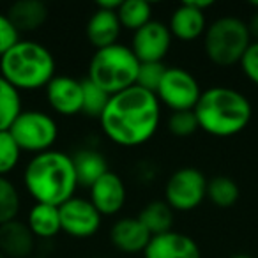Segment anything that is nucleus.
<instances>
[{
  "label": "nucleus",
  "mask_w": 258,
  "mask_h": 258,
  "mask_svg": "<svg viewBox=\"0 0 258 258\" xmlns=\"http://www.w3.org/2000/svg\"><path fill=\"white\" fill-rule=\"evenodd\" d=\"M193 111L198 127L216 138H230L242 133L253 115L249 99L242 92L223 85L202 90Z\"/></svg>",
  "instance_id": "3"
},
{
  "label": "nucleus",
  "mask_w": 258,
  "mask_h": 258,
  "mask_svg": "<svg viewBox=\"0 0 258 258\" xmlns=\"http://www.w3.org/2000/svg\"><path fill=\"white\" fill-rule=\"evenodd\" d=\"M99 122L104 137L115 145L125 149L140 147L158 131L161 103L156 94L135 85L110 96Z\"/></svg>",
  "instance_id": "1"
},
{
  "label": "nucleus",
  "mask_w": 258,
  "mask_h": 258,
  "mask_svg": "<svg viewBox=\"0 0 258 258\" xmlns=\"http://www.w3.org/2000/svg\"><path fill=\"white\" fill-rule=\"evenodd\" d=\"M30 258H48V256H30Z\"/></svg>",
  "instance_id": "37"
},
{
  "label": "nucleus",
  "mask_w": 258,
  "mask_h": 258,
  "mask_svg": "<svg viewBox=\"0 0 258 258\" xmlns=\"http://www.w3.org/2000/svg\"><path fill=\"white\" fill-rule=\"evenodd\" d=\"M22 111L23 108L20 92L0 76V133L9 131Z\"/></svg>",
  "instance_id": "24"
},
{
  "label": "nucleus",
  "mask_w": 258,
  "mask_h": 258,
  "mask_svg": "<svg viewBox=\"0 0 258 258\" xmlns=\"http://www.w3.org/2000/svg\"><path fill=\"white\" fill-rule=\"evenodd\" d=\"M207 200V179L195 166L179 168L165 184V202L173 212H191Z\"/></svg>",
  "instance_id": "8"
},
{
  "label": "nucleus",
  "mask_w": 258,
  "mask_h": 258,
  "mask_svg": "<svg viewBox=\"0 0 258 258\" xmlns=\"http://www.w3.org/2000/svg\"><path fill=\"white\" fill-rule=\"evenodd\" d=\"M9 133L22 152H32L36 156L51 151L58 138V125L50 113L41 110H23L11 125Z\"/></svg>",
  "instance_id": "7"
},
{
  "label": "nucleus",
  "mask_w": 258,
  "mask_h": 258,
  "mask_svg": "<svg viewBox=\"0 0 258 258\" xmlns=\"http://www.w3.org/2000/svg\"><path fill=\"white\" fill-rule=\"evenodd\" d=\"M62 232L75 239H89L96 235L103 221L92 202L82 197H73L58 207Z\"/></svg>",
  "instance_id": "10"
},
{
  "label": "nucleus",
  "mask_w": 258,
  "mask_h": 258,
  "mask_svg": "<svg viewBox=\"0 0 258 258\" xmlns=\"http://www.w3.org/2000/svg\"><path fill=\"white\" fill-rule=\"evenodd\" d=\"M166 73V66L163 62H144L140 64L137 76V87L156 94L163 82V76Z\"/></svg>",
  "instance_id": "29"
},
{
  "label": "nucleus",
  "mask_w": 258,
  "mask_h": 258,
  "mask_svg": "<svg viewBox=\"0 0 258 258\" xmlns=\"http://www.w3.org/2000/svg\"><path fill=\"white\" fill-rule=\"evenodd\" d=\"M140 62L129 46L113 44V46L96 50L89 64L87 78L101 90L113 96L122 90L137 85Z\"/></svg>",
  "instance_id": "5"
},
{
  "label": "nucleus",
  "mask_w": 258,
  "mask_h": 258,
  "mask_svg": "<svg viewBox=\"0 0 258 258\" xmlns=\"http://www.w3.org/2000/svg\"><path fill=\"white\" fill-rule=\"evenodd\" d=\"M200 96V83L184 68H166L163 82L156 92L159 103L172 111L195 110Z\"/></svg>",
  "instance_id": "9"
},
{
  "label": "nucleus",
  "mask_w": 258,
  "mask_h": 258,
  "mask_svg": "<svg viewBox=\"0 0 258 258\" xmlns=\"http://www.w3.org/2000/svg\"><path fill=\"white\" fill-rule=\"evenodd\" d=\"M247 29H249L251 39H253V41H258V9L253 13L251 20L247 22Z\"/></svg>",
  "instance_id": "34"
},
{
  "label": "nucleus",
  "mask_w": 258,
  "mask_h": 258,
  "mask_svg": "<svg viewBox=\"0 0 258 258\" xmlns=\"http://www.w3.org/2000/svg\"><path fill=\"white\" fill-rule=\"evenodd\" d=\"M22 159V149L9 131L0 133V177H8L18 166Z\"/></svg>",
  "instance_id": "28"
},
{
  "label": "nucleus",
  "mask_w": 258,
  "mask_h": 258,
  "mask_svg": "<svg viewBox=\"0 0 258 258\" xmlns=\"http://www.w3.org/2000/svg\"><path fill=\"white\" fill-rule=\"evenodd\" d=\"M23 186L36 204L60 207L78 189L71 156L53 149L32 156L23 170Z\"/></svg>",
  "instance_id": "2"
},
{
  "label": "nucleus",
  "mask_w": 258,
  "mask_h": 258,
  "mask_svg": "<svg viewBox=\"0 0 258 258\" xmlns=\"http://www.w3.org/2000/svg\"><path fill=\"white\" fill-rule=\"evenodd\" d=\"M8 18L22 32H36L48 22L50 9L41 0H18L9 6Z\"/></svg>",
  "instance_id": "19"
},
{
  "label": "nucleus",
  "mask_w": 258,
  "mask_h": 258,
  "mask_svg": "<svg viewBox=\"0 0 258 258\" xmlns=\"http://www.w3.org/2000/svg\"><path fill=\"white\" fill-rule=\"evenodd\" d=\"M172 34L166 23L149 22L140 30L133 32L131 51L138 58L140 64L144 62H163L172 48Z\"/></svg>",
  "instance_id": "11"
},
{
  "label": "nucleus",
  "mask_w": 258,
  "mask_h": 258,
  "mask_svg": "<svg viewBox=\"0 0 258 258\" xmlns=\"http://www.w3.org/2000/svg\"><path fill=\"white\" fill-rule=\"evenodd\" d=\"M117 16L122 29L137 32L152 22V6L145 0H124L117 9Z\"/></svg>",
  "instance_id": "23"
},
{
  "label": "nucleus",
  "mask_w": 258,
  "mask_h": 258,
  "mask_svg": "<svg viewBox=\"0 0 258 258\" xmlns=\"http://www.w3.org/2000/svg\"><path fill=\"white\" fill-rule=\"evenodd\" d=\"M46 99L51 110L62 117H75L82 113V80L71 78V76H55L46 85Z\"/></svg>",
  "instance_id": "12"
},
{
  "label": "nucleus",
  "mask_w": 258,
  "mask_h": 258,
  "mask_svg": "<svg viewBox=\"0 0 258 258\" xmlns=\"http://www.w3.org/2000/svg\"><path fill=\"white\" fill-rule=\"evenodd\" d=\"M20 41H22L20 39V30L8 18V15L0 13V57L8 53L9 50H13Z\"/></svg>",
  "instance_id": "31"
},
{
  "label": "nucleus",
  "mask_w": 258,
  "mask_h": 258,
  "mask_svg": "<svg viewBox=\"0 0 258 258\" xmlns=\"http://www.w3.org/2000/svg\"><path fill=\"white\" fill-rule=\"evenodd\" d=\"M240 197V189L233 179L226 175H218L207 180V200L216 207L228 209L235 205Z\"/></svg>",
  "instance_id": "25"
},
{
  "label": "nucleus",
  "mask_w": 258,
  "mask_h": 258,
  "mask_svg": "<svg viewBox=\"0 0 258 258\" xmlns=\"http://www.w3.org/2000/svg\"><path fill=\"white\" fill-rule=\"evenodd\" d=\"M142 225L149 230L152 237L161 235V233L172 232L173 226V211L165 200H154L147 204L137 216Z\"/></svg>",
  "instance_id": "22"
},
{
  "label": "nucleus",
  "mask_w": 258,
  "mask_h": 258,
  "mask_svg": "<svg viewBox=\"0 0 258 258\" xmlns=\"http://www.w3.org/2000/svg\"><path fill=\"white\" fill-rule=\"evenodd\" d=\"M90 202L101 216H115L122 211L127 198L125 184L117 173L106 172L89 187Z\"/></svg>",
  "instance_id": "13"
},
{
  "label": "nucleus",
  "mask_w": 258,
  "mask_h": 258,
  "mask_svg": "<svg viewBox=\"0 0 258 258\" xmlns=\"http://www.w3.org/2000/svg\"><path fill=\"white\" fill-rule=\"evenodd\" d=\"M75 166L78 187H90L96 180H99L108 170V161L103 152L96 149H80L71 156Z\"/></svg>",
  "instance_id": "20"
},
{
  "label": "nucleus",
  "mask_w": 258,
  "mask_h": 258,
  "mask_svg": "<svg viewBox=\"0 0 258 258\" xmlns=\"http://www.w3.org/2000/svg\"><path fill=\"white\" fill-rule=\"evenodd\" d=\"M22 209V197L13 180L0 177V225L18 219Z\"/></svg>",
  "instance_id": "26"
},
{
  "label": "nucleus",
  "mask_w": 258,
  "mask_h": 258,
  "mask_svg": "<svg viewBox=\"0 0 258 258\" xmlns=\"http://www.w3.org/2000/svg\"><path fill=\"white\" fill-rule=\"evenodd\" d=\"M0 258H6V256H4V254H2V253H0Z\"/></svg>",
  "instance_id": "38"
},
{
  "label": "nucleus",
  "mask_w": 258,
  "mask_h": 258,
  "mask_svg": "<svg viewBox=\"0 0 258 258\" xmlns=\"http://www.w3.org/2000/svg\"><path fill=\"white\" fill-rule=\"evenodd\" d=\"M251 43L253 39L247 23L237 16H221L214 20L204 34L205 55L212 64L221 68L239 64Z\"/></svg>",
  "instance_id": "6"
},
{
  "label": "nucleus",
  "mask_w": 258,
  "mask_h": 258,
  "mask_svg": "<svg viewBox=\"0 0 258 258\" xmlns=\"http://www.w3.org/2000/svg\"><path fill=\"white\" fill-rule=\"evenodd\" d=\"M152 235L138 218H120L110 228V242L124 254H140L147 249Z\"/></svg>",
  "instance_id": "15"
},
{
  "label": "nucleus",
  "mask_w": 258,
  "mask_h": 258,
  "mask_svg": "<svg viewBox=\"0 0 258 258\" xmlns=\"http://www.w3.org/2000/svg\"><path fill=\"white\" fill-rule=\"evenodd\" d=\"M36 247V237L27 223L15 219L0 225V253L6 258H30Z\"/></svg>",
  "instance_id": "17"
},
{
  "label": "nucleus",
  "mask_w": 258,
  "mask_h": 258,
  "mask_svg": "<svg viewBox=\"0 0 258 258\" xmlns=\"http://www.w3.org/2000/svg\"><path fill=\"white\" fill-rule=\"evenodd\" d=\"M144 258H202V251L193 237L172 230L152 237Z\"/></svg>",
  "instance_id": "14"
},
{
  "label": "nucleus",
  "mask_w": 258,
  "mask_h": 258,
  "mask_svg": "<svg viewBox=\"0 0 258 258\" xmlns=\"http://www.w3.org/2000/svg\"><path fill=\"white\" fill-rule=\"evenodd\" d=\"M168 29L172 37L184 43L200 39L207 30V20L205 13L191 6V2H182L175 11L172 13L168 22Z\"/></svg>",
  "instance_id": "16"
},
{
  "label": "nucleus",
  "mask_w": 258,
  "mask_h": 258,
  "mask_svg": "<svg viewBox=\"0 0 258 258\" xmlns=\"http://www.w3.org/2000/svg\"><path fill=\"white\" fill-rule=\"evenodd\" d=\"M83 87V106L82 113L89 115V117L99 118L103 115L104 108H106L108 101H110V94L101 90L97 85H94L89 78L82 80Z\"/></svg>",
  "instance_id": "27"
},
{
  "label": "nucleus",
  "mask_w": 258,
  "mask_h": 258,
  "mask_svg": "<svg viewBox=\"0 0 258 258\" xmlns=\"http://www.w3.org/2000/svg\"><path fill=\"white\" fill-rule=\"evenodd\" d=\"M166 127L173 137L179 138H186L191 137L193 133H197L198 127V120L195 111H172L168 122H166Z\"/></svg>",
  "instance_id": "30"
},
{
  "label": "nucleus",
  "mask_w": 258,
  "mask_h": 258,
  "mask_svg": "<svg viewBox=\"0 0 258 258\" xmlns=\"http://www.w3.org/2000/svg\"><path fill=\"white\" fill-rule=\"evenodd\" d=\"M244 76L258 87V41H253L239 62Z\"/></svg>",
  "instance_id": "32"
},
{
  "label": "nucleus",
  "mask_w": 258,
  "mask_h": 258,
  "mask_svg": "<svg viewBox=\"0 0 258 258\" xmlns=\"http://www.w3.org/2000/svg\"><path fill=\"white\" fill-rule=\"evenodd\" d=\"M120 8V0H99L96 2V9H104V11H115Z\"/></svg>",
  "instance_id": "33"
},
{
  "label": "nucleus",
  "mask_w": 258,
  "mask_h": 258,
  "mask_svg": "<svg viewBox=\"0 0 258 258\" xmlns=\"http://www.w3.org/2000/svg\"><path fill=\"white\" fill-rule=\"evenodd\" d=\"M87 258H106V256H87Z\"/></svg>",
  "instance_id": "36"
},
{
  "label": "nucleus",
  "mask_w": 258,
  "mask_h": 258,
  "mask_svg": "<svg viewBox=\"0 0 258 258\" xmlns=\"http://www.w3.org/2000/svg\"><path fill=\"white\" fill-rule=\"evenodd\" d=\"M120 32L122 25L115 11L96 9L85 25V36L96 50L117 44Z\"/></svg>",
  "instance_id": "18"
},
{
  "label": "nucleus",
  "mask_w": 258,
  "mask_h": 258,
  "mask_svg": "<svg viewBox=\"0 0 258 258\" xmlns=\"http://www.w3.org/2000/svg\"><path fill=\"white\" fill-rule=\"evenodd\" d=\"M55 68L51 51L36 41H20L0 57V76L18 92L46 89L55 78Z\"/></svg>",
  "instance_id": "4"
},
{
  "label": "nucleus",
  "mask_w": 258,
  "mask_h": 258,
  "mask_svg": "<svg viewBox=\"0 0 258 258\" xmlns=\"http://www.w3.org/2000/svg\"><path fill=\"white\" fill-rule=\"evenodd\" d=\"M230 258H253V256H249V254H246V253H237V254H233V256H230Z\"/></svg>",
  "instance_id": "35"
},
{
  "label": "nucleus",
  "mask_w": 258,
  "mask_h": 258,
  "mask_svg": "<svg viewBox=\"0 0 258 258\" xmlns=\"http://www.w3.org/2000/svg\"><path fill=\"white\" fill-rule=\"evenodd\" d=\"M27 226L36 239H53L62 232L58 207L48 204H34L27 214Z\"/></svg>",
  "instance_id": "21"
}]
</instances>
